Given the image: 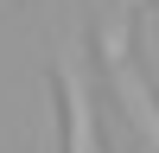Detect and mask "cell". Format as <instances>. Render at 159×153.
Segmentation results:
<instances>
[{
    "label": "cell",
    "instance_id": "obj_1",
    "mask_svg": "<svg viewBox=\"0 0 159 153\" xmlns=\"http://www.w3.org/2000/svg\"><path fill=\"white\" fill-rule=\"evenodd\" d=\"M57 115H64V153H102L96 102H89V70L76 51L57 58Z\"/></svg>",
    "mask_w": 159,
    "mask_h": 153
},
{
    "label": "cell",
    "instance_id": "obj_2",
    "mask_svg": "<svg viewBox=\"0 0 159 153\" xmlns=\"http://www.w3.org/2000/svg\"><path fill=\"white\" fill-rule=\"evenodd\" d=\"M102 58H108V83H115V96H121V109L134 115V128L147 134V147L159 153V96L147 89V76H140L134 58H127V26H108Z\"/></svg>",
    "mask_w": 159,
    "mask_h": 153
}]
</instances>
